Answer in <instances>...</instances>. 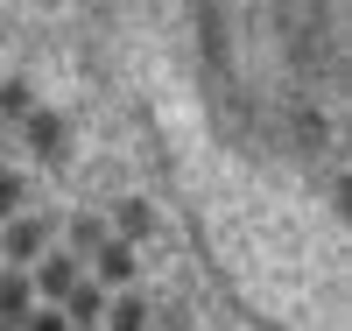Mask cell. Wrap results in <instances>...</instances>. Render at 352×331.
<instances>
[{"instance_id": "1", "label": "cell", "mask_w": 352, "mask_h": 331, "mask_svg": "<svg viewBox=\"0 0 352 331\" xmlns=\"http://www.w3.org/2000/svg\"><path fill=\"white\" fill-rule=\"evenodd\" d=\"M56 247V219H36V212H14V219H0V261L8 268H28L36 254Z\"/></svg>"}, {"instance_id": "2", "label": "cell", "mask_w": 352, "mask_h": 331, "mask_svg": "<svg viewBox=\"0 0 352 331\" xmlns=\"http://www.w3.org/2000/svg\"><path fill=\"white\" fill-rule=\"evenodd\" d=\"M85 275L78 268V254H64V247H50V254H36L28 261V282H36V303H64V289Z\"/></svg>"}, {"instance_id": "3", "label": "cell", "mask_w": 352, "mask_h": 331, "mask_svg": "<svg viewBox=\"0 0 352 331\" xmlns=\"http://www.w3.org/2000/svg\"><path fill=\"white\" fill-rule=\"evenodd\" d=\"M21 134H28V148H36V162H64V148H71L64 113H50V106L28 113V120H21Z\"/></svg>"}, {"instance_id": "4", "label": "cell", "mask_w": 352, "mask_h": 331, "mask_svg": "<svg viewBox=\"0 0 352 331\" xmlns=\"http://www.w3.org/2000/svg\"><path fill=\"white\" fill-rule=\"evenodd\" d=\"M28 310H36V282H28V268H0V331H21Z\"/></svg>"}, {"instance_id": "5", "label": "cell", "mask_w": 352, "mask_h": 331, "mask_svg": "<svg viewBox=\"0 0 352 331\" xmlns=\"http://www.w3.org/2000/svg\"><path fill=\"white\" fill-rule=\"evenodd\" d=\"M141 275V261H134V247H127V239H113L106 233V247L92 254V282H106V289H127Z\"/></svg>"}, {"instance_id": "6", "label": "cell", "mask_w": 352, "mask_h": 331, "mask_svg": "<svg viewBox=\"0 0 352 331\" xmlns=\"http://www.w3.org/2000/svg\"><path fill=\"white\" fill-rule=\"evenodd\" d=\"M106 296H113L106 282H85V275H78V282L64 289V303H56V310L71 317V331H85V324H99V317H106Z\"/></svg>"}, {"instance_id": "7", "label": "cell", "mask_w": 352, "mask_h": 331, "mask_svg": "<svg viewBox=\"0 0 352 331\" xmlns=\"http://www.w3.org/2000/svg\"><path fill=\"white\" fill-rule=\"evenodd\" d=\"M106 226H113V239H127V247H141V239L155 233V204H148V197H120Z\"/></svg>"}, {"instance_id": "8", "label": "cell", "mask_w": 352, "mask_h": 331, "mask_svg": "<svg viewBox=\"0 0 352 331\" xmlns=\"http://www.w3.org/2000/svg\"><path fill=\"white\" fill-rule=\"evenodd\" d=\"M106 331H148V303H141L134 289H113L106 296V317H99Z\"/></svg>"}, {"instance_id": "9", "label": "cell", "mask_w": 352, "mask_h": 331, "mask_svg": "<svg viewBox=\"0 0 352 331\" xmlns=\"http://www.w3.org/2000/svg\"><path fill=\"white\" fill-rule=\"evenodd\" d=\"M28 113H36V92H28V78H0V127H21Z\"/></svg>"}, {"instance_id": "10", "label": "cell", "mask_w": 352, "mask_h": 331, "mask_svg": "<svg viewBox=\"0 0 352 331\" xmlns=\"http://www.w3.org/2000/svg\"><path fill=\"white\" fill-rule=\"evenodd\" d=\"M106 233H113V226H106L99 212H78V219H71V247H64V254H78V261H85V254H99V247H106Z\"/></svg>"}, {"instance_id": "11", "label": "cell", "mask_w": 352, "mask_h": 331, "mask_svg": "<svg viewBox=\"0 0 352 331\" xmlns=\"http://www.w3.org/2000/svg\"><path fill=\"white\" fill-rule=\"evenodd\" d=\"M21 197H28L21 169H8V162H0V219H14V212H21Z\"/></svg>"}, {"instance_id": "12", "label": "cell", "mask_w": 352, "mask_h": 331, "mask_svg": "<svg viewBox=\"0 0 352 331\" xmlns=\"http://www.w3.org/2000/svg\"><path fill=\"white\" fill-rule=\"evenodd\" d=\"M21 331H71V317L56 310V303H36V310L21 317Z\"/></svg>"}, {"instance_id": "13", "label": "cell", "mask_w": 352, "mask_h": 331, "mask_svg": "<svg viewBox=\"0 0 352 331\" xmlns=\"http://www.w3.org/2000/svg\"><path fill=\"white\" fill-rule=\"evenodd\" d=\"M0 162H8V134H0Z\"/></svg>"}, {"instance_id": "14", "label": "cell", "mask_w": 352, "mask_h": 331, "mask_svg": "<svg viewBox=\"0 0 352 331\" xmlns=\"http://www.w3.org/2000/svg\"><path fill=\"white\" fill-rule=\"evenodd\" d=\"M85 331H106V324H85Z\"/></svg>"}]
</instances>
